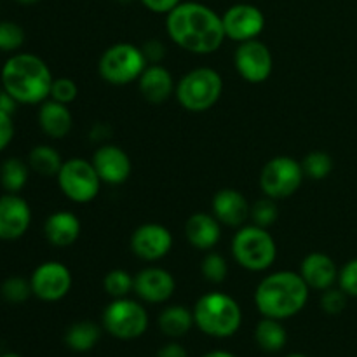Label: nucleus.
Returning <instances> with one entry per match:
<instances>
[{"mask_svg": "<svg viewBox=\"0 0 357 357\" xmlns=\"http://www.w3.org/2000/svg\"><path fill=\"white\" fill-rule=\"evenodd\" d=\"M166 31L180 49L194 54H213L225 40L223 21L201 2H181L166 14Z\"/></svg>", "mask_w": 357, "mask_h": 357, "instance_id": "1", "label": "nucleus"}, {"mask_svg": "<svg viewBox=\"0 0 357 357\" xmlns=\"http://www.w3.org/2000/svg\"><path fill=\"white\" fill-rule=\"evenodd\" d=\"M310 288L298 272L278 271L265 275L255 289V305L264 317L284 321L305 309Z\"/></svg>", "mask_w": 357, "mask_h": 357, "instance_id": "2", "label": "nucleus"}, {"mask_svg": "<svg viewBox=\"0 0 357 357\" xmlns=\"http://www.w3.org/2000/svg\"><path fill=\"white\" fill-rule=\"evenodd\" d=\"M52 80L47 63L30 52L13 54L0 72L2 89L20 105H40L49 100Z\"/></svg>", "mask_w": 357, "mask_h": 357, "instance_id": "3", "label": "nucleus"}, {"mask_svg": "<svg viewBox=\"0 0 357 357\" xmlns=\"http://www.w3.org/2000/svg\"><path fill=\"white\" fill-rule=\"evenodd\" d=\"M195 326L213 338H230L243 324V310L236 298L222 291L202 295L194 305Z\"/></svg>", "mask_w": 357, "mask_h": 357, "instance_id": "4", "label": "nucleus"}, {"mask_svg": "<svg viewBox=\"0 0 357 357\" xmlns=\"http://www.w3.org/2000/svg\"><path fill=\"white\" fill-rule=\"evenodd\" d=\"M223 93V79L215 68L199 66L185 73L176 84L178 103L192 114H202L215 107Z\"/></svg>", "mask_w": 357, "mask_h": 357, "instance_id": "5", "label": "nucleus"}, {"mask_svg": "<svg viewBox=\"0 0 357 357\" xmlns=\"http://www.w3.org/2000/svg\"><path fill=\"white\" fill-rule=\"evenodd\" d=\"M232 257L246 271L264 272L274 265L278 244L264 227L243 225L232 237Z\"/></svg>", "mask_w": 357, "mask_h": 357, "instance_id": "6", "label": "nucleus"}, {"mask_svg": "<svg viewBox=\"0 0 357 357\" xmlns=\"http://www.w3.org/2000/svg\"><path fill=\"white\" fill-rule=\"evenodd\" d=\"M149 66L142 47L129 42H119L105 49L98 63V72L112 86H128L136 82Z\"/></svg>", "mask_w": 357, "mask_h": 357, "instance_id": "7", "label": "nucleus"}, {"mask_svg": "<svg viewBox=\"0 0 357 357\" xmlns=\"http://www.w3.org/2000/svg\"><path fill=\"white\" fill-rule=\"evenodd\" d=\"M103 328L117 340H136L149 328V312L136 300L114 298L103 310Z\"/></svg>", "mask_w": 357, "mask_h": 357, "instance_id": "8", "label": "nucleus"}, {"mask_svg": "<svg viewBox=\"0 0 357 357\" xmlns=\"http://www.w3.org/2000/svg\"><path fill=\"white\" fill-rule=\"evenodd\" d=\"M59 190L66 199L77 204H87L94 201L100 194L103 181L98 176L93 162L80 157H72L65 160L58 173Z\"/></svg>", "mask_w": 357, "mask_h": 357, "instance_id": "9", "label": "nucleus"}, {"mask_svg": "<svg viewBox=\"0 0 357 357\" xmlns=\"http://www.w3.org/2000/svg\"><path fill=\"white\" fill-rule=\"evenodd\" d=\"M303 173L302 162L288 155L272 157L265 162L260 173V188L265 197L288 199L302 187Z\"/></svg>", "mask_w": 357, "mask_h": 357, "instance_id": "10", "label": "nucleus"}, {"mask_svg": "<svg viewBox=\"0 0 357 357\" xmlns=\"http://www.w3.org/2000/svg\"><path fill=\"white\" fill-rule=\"evenodd\" d=\"M72 272L61 261L49 260L38 265L30 275L31 293L42 302H59L72 289Z\"/></svg>", "mask_w": 357, "mask_h": 357, "instance_id": "11", "label": "nucleus"}, {"mask_svg": "<svg viewBox=\"0 0 357 357\" xmlns=\"http://www.w3.org/2000/svg\"><path fill=\"white\" fill-rule=\"evenodd\" d=\"M234 65L237 73L250 84H261L271 77L274 68L272 52L258 38L241 42L234 54Z\"/></svg>", "mask_w": 357, "mask_h": 357, "instance_id": "12", "label": "nucleus"}, {"mask_svg": "<svg viewBox=\"0 0 357 357\" xmlns=\"http://www.w3.org/2000/svg\"><path fill=\"white\" fill-rule=\"evenodd\" d=\"M225 37L234 42H246L260 37L265 28V16L253 3H236L222 16Z\"/></svg>", "mask_w": 357, "mask_h": 357, "instance_id": "13", "label": "nucleus"}, {"mask_svg": "<svg viewBox=\"0 0 357 357\" xmlns=\"http://www.w3.org/2000/svg\"><path fill=\"white\" fill-rule=\"evenodd\" d=\"M173 234L160 223H143L132 232L131 251L143 261H159L173 250Z\"/></svg>", "mask_w": 357, "mask_h": 357, "instance_id": "14", "label": "nucleus"}, {"mask_svg": "<svg viewBox=\"0 0 357 357\" xmlns=\"http://www.w3.org/2000/svg\"><path fill=\"white\" fill-rule=\"evenodd\" d=\"M31 225V208L20 194H3L0 197V241H16Z\"/></svg>", "mask_w": 357, "mask_h": 357, "instance_id": "15", "label": "nucleus"}, {"mask_svg": "<svg viewBox=\"0 0 357 357\" xmlns=\"http://www.w3.org/2000/svg\"><path fill=\"white\" fill-rule=\"evenodd\" d=\"M176 289V281L173 274L162 267L142 268L135 275V289L142 302L164 303L173 296Z\"/></svg>", "mask_w": 357, "mask_h": 357, "instance_id": "16", "label": "nucleus"}, {"mask_svg": "<svg viewBox=\"0 0 357 357\" xmlns=\"http://www.w3.org/2000/svg\"><path fill=\"white\" fill-rule=\"evenodd\" d=\"M93 162L94 169H96L98 176L103 183L108 185H122L128 181L129 174H131V159L122 150L121 146L112 145H101L96 152L93 153Z\"/></svg>", "mask_w": 357, "mask_h": 357, "instance_id": "17", "label": "nucleus"}, {"mask_svg": "<svg viewBox=\"0 0 357 357\" xmlns=\"http://www.w3.org/2000/svg\"><path fill=\"white\" fill-rule=\"evenodd\" d=\"M213 215L222 225L241 229L251 215V206L246 195L236 188H222L213 197Z\"/></svg>", "mask_w": 357, "mask_h": 357, "instance_id": "18", "label": "nucleus"}, {"mask_svg": "<svg viewBox=\"0 0 357 357\" xmlns=\"http://www.w3.org/2000/svg\"><path fill=\"white\" fill-rule=\"evenodd\" d=\"M298 274L302 275L307 286L316 291L333 288L335 282L338 281V268L333 258L324 253H317V251L303 258Z\"/></svg>", "mask_w": 357, "mask_h": 357, "instance_id": "19", "label": "nucleus"}, {"mask_svg": "<svg viewBox=\"0 0 357 357\" xmlns=\"http://www.w3.org/2000/svg\"><path fill=\"white\" fill-rule=\"evenodd\" d=\"M138 89L149 103L159 105L169 100L176 91L173 75L166 66L149 65L138 79Z\"/></svg>", "mask_w": 357, "mask_h": 357, "instance_id": "20", "label": "nucleus"}, {"mask_svg": "<svg viewBox=\"0 0 357 357\" xmlns=\"http://www.w3.org/2000/svg\"><path fill=\"white\" fill-rule=\"evenodd\" d=\"M185 236L199 251H211L222 239V223L209 213H194L185 223Z\"/></svg>", "mask_w": 357, "mask_h": 357, "instance_id": "21", "label": "nucleus"}, {"mask_svg": "<svg viewBox=\"0 0 357 357\" xmlns=\"http://www.w3.org/2000/svg\"><path fill=\"white\" fill-rule=\"evenodd\" d=\"M80 220L72 211H56L44 223V236L54 248H68L80 237Z\"/></svg>", "mask_w": 357, "mask_h": 357, "instance_id": "22", "label": "nucleus"}, {"mask_svg": "<svg viewBox=\"0 0 357 357\" xmlns=\"http://www.w3.org/2000/svg\"><path fill=\"white\" fill-rule=\"evenodd\" d=\"M37 119L42 132L51 139H63L73 128V115L68 105L59 103L51 98L40 103Z\"/></svg>", "mask_w": 357, "mask_h": 357, "instance_id": "23", "label": "nucleus"}, {"mask_svg": "<svg viewBox=\"0 0 357 357\" xmlns=\"http://www.w3.org/2000/svg\"><path fill=\"white\" fill-rule=\"evenodd\" d=\"M194 324V312L183 305L166 307L159 316V330L169 338L185 337Z\"/></svg>", "mask_w": 357, "mask_h": 357, "instance_id": "24", "label": "nucleus"}, {"mask_svg": "<svg viewBox=\"0 0 357 357\" xmlns=\"http://www.w3.org/2000/svg\"><path fill=\"white\" fill-rule=\"evenodd\" d=\"M255 340L257 345L265 352H279L284 349L288 342V331L279 319L264 317L255 328Z\"/></svg>", "mask_w": 357, "mask_h": 357, "instance_id": "25", "label": "nucleus"}, {"mask_svg": "<svg viewBox=\"0 0 357 357\" xmlns=\"http://www.w3.org/2000/svg\"><path fill=\"white\" fill-rule=\"evenodd\" d=\"M101 338V328L93 321H77L66 330L65 344L75 352H89Z\"/></svg>", "mask_w": 357, "mask_h": 357, "instance_id": "26", "label": "nucleus"}, {"mask_svg": "<svg viewBox=\"0 0 357 357\" xmlns=\"http://www.w3.org/2000/svg\"><path fill=\"white\" fill-rule=\"evenodd\" d=\"M26 162L33 173L40 174L44 178H51L58 176L65 160L61 159V155H59V152L54 146L37 145L30 150Z\"/></svg>", "mask_w": 357, "mask_h": 357, "instance_id": "27", "label": "nucleus"}, {"mask_svg": "<svg viewBox=\"0 0 357 357\" xmlns=\"http://www.w3.org/2000/svg\"><path fill=\"white\" fill-rule=\"evenodd\" d=\"M30 166L17 157H9L0 166V185L7 194H20L28 183Z\"/></svg>", "mask_w": 357, "mask_h": 357, "instance_id": "28", "label": "nucleus"}, {"mask_svg": "<svg viewBox=\"0 0 357 357\" xmlns=\"http://www.w3.org/2000/svg\"><path fill=\"white\" fill-rule=\"evenodd\" d=\"M103 289L112 298H124L135 289V275L124 268H114L105 275Z\"/></svg>", "mask_w": 357, "mask_h": 357, "instance_id": "29", "label": "nucleus"}, {"mask_svg": "<svg viewBox=\"0 0 357 357\" xmlns=\"http://www.w3.org/2000/svg\"><path fill=\"white\" fill-rule=\"evenodd\" d=\"M302 167L305 176H309L310 180H324L333 171V159L323 150H314L303 157Z\"/></svg>", "mask_w": 357, "mask_h": 357, "instance_id": "30", "label": "nucleus"}, {"mask_svg": "<svg viewBox=\"0 0 357 357\" xmlns=\"http://www.w3.org/2000/svg\"><path fill=\"white\" fill-rule=\"evenodd\" d=\"M0 295L6 300L7 303H13V305H20L24 303L30 298L33 293H31V284L30 279L20 278V275H10L0 286Z\"/></svg>", "mask_w": 357, "mask_h": 357, "instance_id": "31", "label": "nucleus"}, {"mask_svg": "<svg viewBox=\"0 0 357 357\" xmlns=\"http://www.w3.org/2000/svg\"><path fill=\"white\" fill-rule=\"evenodd\" d=\"M201 274L211 284H220L229 275V264H227L225 257L215 251H208L201 264Z\"/></svg>", "mask_w": 357, "mask_h": 357, "instance_id": "32", "label": "nucleus"}, {"mask_svg": "<svg viewBox=\"0 0 357 357\" xmlns=\"http://www.w3.org/2000/svg\"><path fill=\"white\" fill-rule=\"evenodd\" d=\"M278 216H279V209H278V204H275V199L264 197L251 206L250 218L253 220L255 225L258 227L268 229L271 225H274Z\"/></svg>", "mask_w": 357, "mask_h": 357, "instance_id": "33", "label": "nucleus"}, {"mask_svg": "<svg viewBox=\"0 0 357 357\" xmlns=\"http://www.w3.org/2000/svg\"><path fill=\"white\" fill-rule=\"evenodd\" d=\"M24 44V30L14 21H0V51L14 52Z\"/></svg>", "mask_w": 357, "mask_h": 357, "instance_id": "34", "label": "nucleus"}, {"mask_svg": "<svg viewBox=\"0 0 357 357\" xmlns=\"http://www.w3.org/2000/svg\"><path fill=\"white\" fill-rule=\"evenodd\" d=\"M77 94H79V87H77L75 80L70 79V77H58V79L52 80L51 94H49L51 100L70 105L75 101Z\"/></svg>", "mask_w": 357, "mask_h": 357, "instance_id": "35", "label": "nucleus"}, {"mask_svg": "<svg viewBox=\"0 0 357 357\" xmlns=\"http://www.w3.org/2000/svg\"><path fill=\"white\" fill-rule=\"evenodd\" d=\"M347 293L342 288L335 289H324L323 296H321V309L328 314V316H338L347 307Z\"/></svg>", "mask_w": 357, "mask_h": 357, "instance_id": "36", "label": "nucleus"}, {"mask_svg": "<svg viewBox=\"0 0 357 357\" xmlns=\"http://www.w3.org/2000/svg\"><path fill=\"white\" fill-rule=\"evenodd\" d=\"M338 284L349 296L357 298V258L347 261L338 272Z\"/></svg>", "mask_w": 357, "mask_h": 357, "instance_id": "37", "label": "nucleus"}, {"mask_svg": "<svg viewBox=\"0 0 357 357\" xmlns=\"http://www.w3.org/2000/svg\"><path fill=\"white\" fill-rule=\"evenodd\" d=\"M142 51L143 54H145L149 65H159V63L164 59V56H166V47H164L162 42L155 40V38H153V40L145 42Z\"/></svg>", "mask_w": 357, "mask_h": 357, "instance_id": "38", "label": "nucleus"}, {"mask_svg": "<svg viewBox=\"0 0 357 357\" xmlns=\"http://www.w3.org/2000/svg\"><path fill=\"white\" fill-rule=\"evenodd\" d=\"M14 138V122L13 115L0 110V152L10 145Z\"/></svg>", "mask_w": 357, "mask_h": 357, "instance_id": "39", "label": "nucleus"}, {"mask_svg": "<svg viewBox=\"0 0 357 357\" xmlns=\"http://www.w3.org/2000/svg\"><path fill=\"white\" fill-rule=\"evenodd\" d=\"M139 2L155 14H169L178 3H181V0H139Z\"/></svg>", "mask_w": 357, "mask_h": 357, "instance_id": "40", "label": "nucleus"}, {"mask_svg": "<svg viewBox=\"0 0 357 357\" xmlns=\"http://www.w3.org/2000/svg\"><path fill=\"white\" fill-rule=\"evenodd\" d=\"M157 357H188L187 349L180 345L178 342H169V344L162 345L157 352Z\"/></svg>", "mask_w": 357, "mask_h": 357, "instance_id": "41", "label": "nucleus"}, {"mask_svg": "<svg viewBox=\"0 0 357 357\" xmlns=\"http://www.w3.org/2000/svg\"><path fill=\"white\" fill-rule=\"evenodd\" d=\"M17 105L20 103H17V101L14 100L9 93H6V91L2 89V94H0V110L6 112V114H9V115H13L14 112H16Z\"/></svg>", "mask_w": 357, "mask_h": 357, "instance_id": "42", "label": "nucleus"}, {"mask_svg": "<svg viewBox=\"0 0 357 357\" xmlns=\"http://www.w3.org/2000/svg\"><path fill=\"white\" fill-rule=\"evenodd\" d=\"M202 357H237V356H234L232 352H227V351H211Z\"/></svg>", "mask_w": 357, "mask_h": 357, "instance_id": "43", "label": "nucleus"}, {"mask_svg": "<svg viewBox=\"0 0 357 357\" xmlns=\"http://www.w3.org/2000/svg\"><path fill=\"white\" fill-rule=\"evenodd\" d=\"M17 3H23V6H33V3H38L40 0H16Z\"/></svg>", "mask_w": 357, "mask_h": 357, "instance_id": "44", "label": "nucleus"}, {"mask_svg": "<svg viewBox=\"0 0 357 357\" xmlns=\"http://www.w3.org/2000/svg\"><path fill=\"white\" fill-rule=\"evenodd\" d=\"M0 357H21V356H17V354H13V352H9V354H2Z\"/></svg>", "mask_w": 357, "mask_h": 357, "instance_id": "45", "label": "nucleus"}, {"mask_svg": "<svg viewBox=\"0 0 357 357\" xmlns=\"http://www.w3.org/2000/svg\"><path fill=\"white\" fill-rule=\"evenodd\" d=\"M286 357H307L305 354H289V356H286Z\"/></svg>", "mask_w": 357, "mask_h": 357, "instance_id": "46", "label": "nucleus"}, {"mask_svg": "<svg viewBox=\"0 0 357 357\" xmlns=\"http://www.w3.org/2000/svg\"><path fill=\"white\" fill-rule=\"evenodd\" d=\"M117 2H121V3H129V2H132V0H117Z\"/></svg>", "mask_w": 357, "mask_h": 357, "instance_id": "47", "label": "nucleus"}, {"mask_svg": "<svg viewBox=\"0 0 357 357\" xmlns=\"http://www.w3.org/2000/svg\"><path fill=\"white\" fill-rule=\"evenodd\" d=\"M0 94H2V89H0Z\"/></svg>", "mask_w": 357, "mask_h": 357, "instance_id": "48", "label": "nucleus"}]
</instances>
